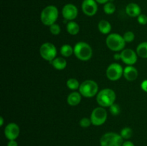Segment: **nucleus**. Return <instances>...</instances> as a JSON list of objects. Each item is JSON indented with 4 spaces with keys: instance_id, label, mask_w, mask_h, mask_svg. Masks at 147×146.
<instances>
[{
    "instance_id": "nucleus-32",
    "label": "nucleus",
    "mask_w": 147,
    "mask_h": 146,
    "mask_svg": "<svg viewBox=\"0 0 147 146\" xmlns=\"http://www.w3.org/2000/svg\"><path fill=\"white\" fill-rule=\"evenodd\" d=\"M122 146H135V145H134V143H132V142L127 140V141L123 142V145H122Z\"/></svg>"
},
{
    "instance_id": "nucleus-10",
    "label": "nucleus",
    "mask_w": 147,
    "mask_h": 146,
    "mask_svg": "<svg viewBox=\"0 0 147 146\" xmlns=\"http://www.w3.org/2000/svg\"><path fill=\"white\" fill-rule=\"evenodd\" d=\"M121 60L128 66H132L137 62L138 54L131 49H124L121 52Z\"/></svg>"
},
{
    "instance_id": "nucleus-27",
    "label": "nucleus",
    "mask_w": 147,
    "mask_h": 146,
    "mask_svg": "<svg viewBox=\"0 0 147 146\" xmlns=\"http://www.w3.org/2000/svg\"><path fill=\"white\" fill-rule=\"evenodd\" d=\"M109 110H110V113L113 115H118L121 112V107L118 104L113 103L112 105L109 107Z\"/></svg>"
},
{
    "instance_id": "nucleus-24",
    "label": "nucleus",
    "mask_w": 147,
    "mask_h": 146,
    "mask_svg": "<svg viewBox=\"0 0 147 146\" xmlns=\"http://www.w3.org/2000/svg\"><path fill=\"white\" fill-rule=\"evenodd\" d=\"M103 11L106 14H113L116 11V6L113 3L109 1L103 6Z\"/></svg>"
},
{
    "instance_id": "nucleus-1",
    "label": "nucleus",
    "mask_w": 147,
    "mask_h": 146,
    "mask_svg": "<svg viewBox=\"0 0 147 146\" xmlns=\"http://www.w3.org/2000/svg\"><path fill=\"white\" fill-rule=\"evenodd\" d=\"M116 95L113 90L109 88L103 89L98 92L96 95V101L100 107H108L115 103Z\"/></svg>"
},
{
    "instance_id": "nucleus-16",
    "label": "nucleus",
    "mask_w": 147,
    "mask_h": 146,
    "mask_svg": "<svg viewBox=\"0 0 147 146\" xmlns=\"http://www.w3.org/2000/svg\"><path fill=\"white\" fill-rule=\"evenodd\" d=\"M81 94L78 92H73L67 96V102L70 106H76L81 101Z\"/></svg>"
},
{
    "instance_id": "nucleus-13",
    "label": "nucleus",
    "mask_w": 147,
    "mask_h": 146,
    "mask_svg": "<svg viewBox=\"0 0 147 146\" xmlns=\"http://www.w3.org/2000/svg\"><path fill=\"white\" fill-rule=\"evenodd\" d=\"M20 127L14 123H10L4 128V135L9 140H16L20 135Z\"/></svg>"
},
{
    "instance_id": "nucleus-30",
    "label": "nucleus",
    "mask_w": 147,
    "mask_h": 146,
    "mask_svg": "<svg viewBox=\"0 0 147 146\" xmlns=\"http://www.w3.org/2000/svg\"><path fill=\"white\" fill-rule=\"evenodd\" d=\"M141 87H142V89L144 91L147 92V80H144V81L142 82V84H141Z\"/></svg>"
},
{
    "instance_id": "nucleus-33",
    "label": "nucleus",
    "mask_w": 147,
    "mask_h": 146,
    "mask_svg": "<svg viewBox=\"0 0 147 146\" xmlns=\"http://www.w3.org/2000/svg\"><path fill=\"white\" fill-rule=\"evenodd\" d=\"M113 58H114L116 60H121V53H116V54L113 55Z\"/></svg>"
},
{
    "instance_id": "nucleus-31",
    "label": "nucleus",
    "mask_w": 147,
    "mask_h": 146,
    "mask_svg": "<svg viewBox=\"0 0 147 146\" xmlns=\"http://www.w3.org/2000/svg\"><path fill=\"white\" fill-rule=\"evenodd\" d=\"M7 146H18V144H17V143L16 142L15 140H9V143H7Z\"/></svg>"
},
{
    "instance_id": "nucleus-14",
    "label": "nucleus",
    "mask_w": 147,
    "mask_h": 146,
    "mask_svg": "<svg viewBox=\"0 0 147 146\" xmlns=\"http://www.w3.org/2000/svg\"><path fill=\"white\" fill-rule=\"evenodd\" d=\"M139 75L138 70L133 66H127L123 69V77L128 81H134Z\"/></svg>"
},
{
    "instance_id": "nucleus-23",
    "label": "nucleus",
    "mask_w": 147,
    "mask_h": 146,
    "mask_svg": "<svg viewBox=\"0 0 147 146\" xmlns=\"http://www.w3.org/2000/svg\"><path fill=\"white\" fill-rule=\"evenodd\" d=\"M120 135L123 139L129 140V139H130L132 135H133V130H132L131 128H130L129 127H124V128H123L121 130Z\"/></svg>"
},
{
    "instance_id": "nucleus-5",
    "label": "nucleus",
    "mask_w": 147,
    "mask_h": 146,
    "mask_svg": "<svg viewBox=\"0 0 147 146\" xmlns=\"http://www.w3.org/2000/svg\"><path fill=\"white\" fill-rule=\"evenodd\" d=\"M79 92L85 97H93L97 95L98 92V85L96 82L92 80H87L80 84Z\"/></svg>"
},
{
    "instance_id": "nucleus-26",
    "label": "nucleus",
    "mask_w": 147,
    "mask_h": 146,
    "mask_svg": "<svg viewBox=\"0 0 147 146\" xmlns=\"http://www.w3.org/2000/svg\"><path fill=\"white\" fill-rule=\"evenodd\" d=\"M123 37L126 42H133L134 40L135 35L133 31H128L124 33Z\"/></svg>"
},
{
    "instance_id": "nucleus-6",
    "label": "nucleus",
    "mask_w": 147,
    "mask_h": 146,
    "mask_svg": "<svg viewBox=\"0 0 147 146\" xmlns=\"http://www.w3.org/2000/svg\"><path fill=\"white\" fill-rule=\"evenodd\" d=\"M123 139L120 134L113 133H107L102 135L100 140V146H122Z\"/></svg>"
},
{
    "instance_id": "nucleus-20",
    "label": "nucleus",
    "mask_w": 147,
    "mask_h": 146,
    "mask_svg": "<svg viewBox=\"0 0 147 146\" xmlns=\"http://www.w3.org/2000/svg\"><path fill=\"white\" fill-rule=\"evenodd\" d=\"M136 53L142 58H147V42L140 43L136 47Z\"/></svg>"
},
{
    "instance_id": "nucleus-9",
    "label": "nucleus",
    "mask_w": 147,
    "mask_h": 146,
    "mask_svg": "<svg viewBox=\"0 0 147 146\" xmlns=\"http://www.w3.org/2000/svg\"><path fill=\"white\" fill-rule=\"evenodd\" d=\"M123 75V69L119 63H112L106 70V77L111 81H117Z\"/></svg>"
},
{
    "instance_id": "nucleus-8",
    "label": "nucleus",
    "mask_w": 147,
    "mask_h": 146,
    "mask_svg": "<svg viewBox=\"0 0 147 146\" xmlns=\"http://www.w3.org/2000/svg\"><path fill=\"white\" fill-rule=\"evenodd\" d=\"M40 54L44 60L51 62L57 56V49L53 43H43L40 47Z\"/></svg>"
},
{
    "instance_id": "nucleus-28",
    "label": "nucleus",
    "mask_w": 147,
    "mask_h": 146,
    "mask_svg": "<svg viewBox=\"0 0 147 146\" xmlns=\"http://www.w3.org/2000/svg\"><path fill=\"white\" fill-rule=\"evenodd\" d=\"M80 125L83 128H86V127H88L90 125L92 124L91 120L90 118H88V117H83L81 120H80V123H79Z\"/></svg>"
},
{
    "instance_id": "nucleus-19",
    "label": "nucleus",
    "mask_w": 147,
    "mask_h": 146,
    "mask_svg": "<svg viewBox=\"0 0 147 146\" xmlns=\"http://www.w3.org/2000/svg\"><path fill=\"white\" fill-rule=\"evenodd\" d=\"M66 29L68 34L71 35H76L80 31V26L76 21H69L66 25Z\"/></svg>"
},
{
    "instance_id": "nucleus-22",
    "label": "nucleus",
    "mask_w": 147,
    "mask_h": 146,
    "mask_svg": "<svg viewBox=\"0 0 147 146\" xmlns=\"http://www.w3.org/2000/svg\"><path fill=\"white\" fill-rule=\"evenodd\" d=\"M66 85H67V87H68L69 89H70V90H78V89L79 90V87H80V84L78 80H76V79L75 78H70L67 81Z\"/></svg>"
},
{
    "instance_id": "nucleus-3",
    "label": "nucleus",
    "mask_w": 147,
    "mask_h": 146,
    "mask_svg": "<svg viewBox=\"0 0 147 146\" xmlns=\"http://www.w3.org/2000/svg\"><path fill=\"white\" fill-rule=\"evenodd\" d=\"M106 43L109 50L113 52H116L124 50L125 44H126V42L123 36L117 33L109 34L106 38Z\"/></svg>"
},
{
    "instance_id": "nucleus-4",
    "label": "nucleus",
    "mask_w": 147,
    "mask_h": 146,
    "mask_svg": "<svg viewBox=\"0 0 147 146\" xmlns=\"http://www.w3.org/2000/svg\"><path fill=\"white\" fill-rule=\"evenodd\" d=\"M73 50L75 56L81 61H88L90 60L93 56V50L91 47L85 42L76 43Z\"/></svg>"
},
{
    "instance_id": "nucleus-18",
    "label": "nucleus",
    "mask_w": 147,
    "mask_h": 146,
    "mask_svg": "<svg viewBox=\"0 0 147 146\" xmlns=\"http://www.w3.org/2000/svg\"><path fill=\"white\" fill-rule=\"evenodd\" d=\"M98 28L100 33L103 34H108L110 33L111 30V25L107 20L102 19L99 21L98 24Z\"/></svg>"
},
{
    "instance_id": "nucleus-15",
    "label": "nucleus",
    "mask_w": 147,
    "mask_h": 146,
    "mask_svg": "<svg viewBox=\"0 0 147 146\" xmlns=\"http://www.w3.org/2000/svg\"><path fill=\"white\" fill-rule=\"evenodd\" d=\"M141 7L136 3H130L126 7V12L129 17H138L141 14Z\"/></svg>"
},
{
    "instance_id": "nucleus-21",
    "label": "nucleus",
    "mask_w": 147,
    "mask_h": 146,
    "mask_svg": "<svg viewBox=\"0 0 147 146\" xmlns=\"http://www.w3.org/2000/svg\"><path fill=\"white\" fill-rule=\"evenodd\" d=\"M60 54L64 57H69L74 54V50L69 44H64L60 47Z\"/></svg>"
},
{
    "instance_id": "nucleus-11",
    "label": "nucleus",
    "mask_w": 147,
    "mask_h": 146,
    "mask_svg": "<svg viewBox=\"0 0 147 146\" xmlns=\"http://www.w3.org/2000/svg\"><path fill=\"white\" fill-rule=\"evenodd\" d=\"M78 10L76 6L73 4H67L63 7L62 9V14L63 18L67 21H73L77 17Z\"/></svg>"
},
{
    "instance_id": "nucleus-35",
    "label": "nucleus",
    "mask_w": 147,
    "mask_h": 146,
    "mask_svg": "<svg viewBox=\"0 0 147 146\" xmlns=\"http://www.w3.org/2000/svg\"><path fill=\"white\" fill-rule=\"evenodd\" d=\"M0 121H1V123H0V126H2L3 125H4V118H3L2 117H0Z\"/></svg>"
},
{
    "instance_id": "nucleus-17",
    "label": "nucleus",
    "mask_w": 147,
    "mask_h": 146,
    "mask_svg": "<svg viewBox=\"0 0 147 146\" xmlns=\"http://www.w3.org/2000/svg\"><path fill=\"white\" fill-rule=\"evenodd\" d=\"M50 63L55 70H64L67 66V62H66L65 59L62 57H55L53 61L50 62Z\"/></svg>"
},
{
    "instance_id": "nucleus-12",
    "label": "nucleus",
    "mask_w": 147,
    "mask_h": 146,
    "mask_svg": "<svg viewBox=\"0 0 147 146\" xmlns=\"http://www.w3.org/2000/svg\"><path fill=\"white\" fill-rule=\"evenodd\" d=\"M82 10L86 15L93 17L97 13L98 4L96 0H83Z\"/></svg>"
},
{
    "instance_id": "nucleus-29",
    "label": "nucleus",
    "mask_w": 147,
    "mask_h": 146,
    "mask_svg": "<svg viewBox=\"0 0 147 146\" xmlns=\"http://www.w3.org/2000/svg\"><path fill=\"white\" fill-rule=\"evenodd\" d=\"M137 21L142 25H145V24H147V16L146 14H141L137 17Z\"/></svg>"
},
{
    "instance_id": "nucleus-25",
    "label": "nucleus",
    "mask_w": 147,
    "mask_h": 146,
    "mask_svg": "<svg viewBox=\"0 0 147 146\" xmlns=\"http://www.w3.org/2000/svg\"><path fill=\"white\" fill-rule=\"evenodd\" d=\"M50 31L52 34L53 35H58L61 31V29L59 24H53L51 26H50Z\"/></svg>"
},
{
    "instance_id": "nucleus-2",
    "label": "nucleus",
    "mask_w": 147,
    "mask_h": 146,
    "mask_svg": "<svg viewBox=\"0 0 147 146\" xmlns=\"http://www.w3.org/2000/svg\"><path fill=\"white\" fill-rule=\"evenodd\" d=\"M58 9L54 5H49L45 7L40 14V20L46 26H51L55 24L58 18Z\"/></svg>"
},
{
    "instance_id": "nucleus-7",
    "label": "nucleus",
    "mask_w": 147,
    "mask_h": 146,
    "mask_svg": "<svg viewBox=\"0 0 147 146\" xmlns=\"http://www.w3.org/2000/svg\"><path fill=\"white\" fill-rule=\"evenodd\" d=\"M107 111L103 107H96L90 115V120L92 125L95 126H100L106 123L107 120Z\"/></svg>"
},
{
    "instance_id": "nucleus-34",
    "label": "nucleus",
    "mask_w": 147,
    "mask_h": 146,
    "mask_svg": "<svg viewBox=\"0 0 147 146\" xmlns=\"http://www.w3.org/2000/svg\"><path fill=\"white\" fill-rule=\"evenodd\" d=\"M110 1V0H96V1L97 3H98V4H106L107 2H109V1Z\"/></svg>"
}]
</instances>
